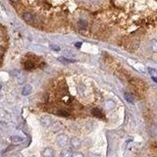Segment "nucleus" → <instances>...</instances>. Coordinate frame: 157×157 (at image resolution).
I'll use <instances>...</instances> for the list:
<instances>
[{
	"mask_svg": "<svg viewBox=\"0 0 157 157\" xmlns=\"http://www.w3.org/2000/svg\"><path fill=\"white\" fill-rule=\"evenodd\" d=\"M57 144H58L59 146H61V147L67 146V144H69L68 136L64 135V134H62V135H59L58 138H57Z\"/></svg>",
	"mask_w": 157,
	"mask_h": 157,
	"instance_id": "obj_1",
	"label": "nucleus"
},
{
	"mask_svg": "<svg viewBox=\"0 0 157 157\" xmlns=\"http://www.w3.org/2000/svg\"><path fill=\"white\" fill-rule=\"evenodd\" d=\"M22 18H23V20H24L25 22L28 23V24H34V20H36L34 14H32L30 12H25L22 15Z\"/></svg>",
	"mask_w": 157,
	"mask_h": 157,
	"instance_id": "obj_2",
	"label": "nucleus"
},
{
	"mask_svg": "<svg viewBox=\"0 0 157 157\" xmlns=\"http://www.w3.org/2000/svg\"><path fill=\"white\" fill-rule=\"evenodd\" d=\"M40 123L43 127H49L51 124V119L49 116H42L40 118Z\"/></svg>",
	"mask_w": 157,
	"mask_h": 157,
	"instance_id": "obj_3",
	"label": "nucleus"
},
{
	"mask_svg": "<svg viewBox=\"0 0 157 157\" xmlns=\"http://www.w3.org/2000/svg\"><path fill=\"white\" fill-rule=\"evenodd\" d=\"M91 113L94 117L98 118V119H102V118H104L102 112H101V110H99L98 108H93V109L91 110Z\"/></svg>",
	"mask_w": 157,
	"mask_h": 157,
	"instance_id": "obj_4",
	"label": "nucleus"
},
{
	"mask_svg": "<svg viewBox=\"0 0 157 157\" xmlns=\"http://www.w3.org/2000/svg\"><path fill=\"white\" fill-rule=\"evenodd\" d=\"M42 155L43 157H54V151H53L52 148L47 147V148H45L44 150H43Z\"/></svg>",
	"mask_w": 157,
	"mask_h": 157,
	"instance_id": "obj_5",
	"label": "nucleus"
},
{
	"mask_svg": "<svg viewBox=\"0 0 157 157\" xmlns=\"http://www.w3.org/2000/svg\"><path fill=\"white\" fill-rule=\"evenodd\" d=\"M32 91H33V87L31 85H26L22 91V94L23 95H29V94H31Z\"/></svg>",
	"mask_w": 157,
	"mask_h": 157,
	"instance_id": "obj_6",
	"label": "nucleus"
},
{
	"mask_svg": "<svg viewBox=\"0 0 157 157\" xmlns=\"http://www.w3.org/2000/svg\"><path fill=\"white\" fill-rule=\"evenodd\" d=\"M59 62H61V63L63 64H70V63H75L76 60L74 59H69V58H66V57H58L57 58Z\"/></svg>",
	"mask_w": 157,
	"mask_h": 157,
	"instance_id": "obj_7",
	"label": "nucleus"
},
{
	"mask_svg": "<svg viewBox=\"0 0 157 157\" xmlns=\"http://www.w3.org/2000/svg\"><path fill=\"white\" fill-rule=\"evenodd\" d=\"M24 67H25L26 70L31 71V70H34V69L36 68V64H34V62H32V61H27L26 63H25Z\"/></svg>",
	"mask_w": 157,
	"mask_h": 157,
	"instance_id": "obj_8",
	"label": "nucleus"
},
{
	"mask_svg": "<svg viewBox=\"0 0 157 157\" xmlns=\"http://www.w3.org/2000/svg\"><path fill=\"white\" fill-rule=\"evenodd\" d=\"M71 145L75 148H78V146L81 145V140H78V138H71Z\"/></svg>",
	"mask_w": 157,
	"mask_h": 157,
	"instance_id": "obj_9",
	"label": "nucleus"
},
{
	"mask_svg": "<svg viewBox=\"0 0 157 157\" xmlns=\"http://www.w3.org/2000/svg\"><path fill=\"white\" fill-rule=\"evenodd\" d=\"M10 140L13 144H19V142H23V138L19 137V136H12V137L10 138Z\"/></svg>",
	"mask_w": 157,
	"mask_h": 157,
	"instance_id": "obj_10",
	"label": "nucleus"
},
{
	"mask_svg": "<svg viewBox=\"0 0 157 157\" xmlns=\"http://www.w3.org/2000/svg\"><path fill=\"white\" fill-rule=\"evenodd\" d=\"M124 97H125V99H126V100L128 101L129 103H131V104H133V103H134V98H133V96H132L130 93H128V92H125Z\"/></svg>",
	"mask_w": 157,
	"mask_h": 157,
	"instance_id": "obj_11",
	"label": "nucleus"
},
{
	"mask_svg": "<svg viewBox=\"0 0 157 157\" xmlns=\"http://www.w3.org/2000/svg\"><path fill=\"white\" fill-rule=\"evenodd\" d=\"M78 28L82 29V30L87 29V23L85 22V20H80L78 21Z\"/></svg>",
	"mask_w": 157,
	"mask_h": 157,
	"instance_id": "obj_12",
	"label": "nucleus"
},
{
	"mask_svg": "<svg viewBox=\"0 0 157 157\" xmlns=\"http://www.w3.org/2000/svg\"><path fill=\"white\" fill-rule=\"evenodd\" d=\"M71 154H72V151H71L70 149H65V150L62 151L61 157H70Z\"/></svg>",
	"mask_w": 157,
	"mask_h": 157,
	"instance_id": "obj_13",
	"label": "nucleus"
},
{
	"mask_svg": "<svg viewBox=\"0 0 157 157\" xmlns=\"http://www.w3.org/2000/svg\"><path fill=\"white\" fill-rule=\"evenodd\" d=\"M115 106V103L113 102L112 100H108L105 102V107L107 108V109H111V108H113Z\"/></svg>",
	"mask_w": 157,
	"mask_h": 157,
	"instance_id": "obj_14",
	"label": "nucleus"
},
{
	"mask_svg": "<svg viewBox=\"0 0 157 157\" xmlns=\"http://www.w3.org/2000/svg\"><path fill=\"white\" fill-rule=\"evenodd\" d=\"M151 46H152V50H153L154 52L157 51V41L156 39H153V40L151 41Z\"/></svg>",
	"mask_w": 157,
	"mask_h": 157,
	"instance_id": "obj_15",
	"label": "nucleus"
},
{
	"mask_svg": "<svg viewBox=\"0 0 157 157\" xmlns=\"http://www.w3.org/2000/svg\"><path fill=\"white\" fill-rule=\"evenodd\" d=\"M57 114L60 115V116H64V117H68L69 116V113L66 112L65 110H59V111L57 112Z\"/></svg>",
	"mask_w": 157,
	"mask_h": 157,
	"instance_id": "obj_16",
	"label": "nucleus"
},
{
	"mask_svg": "<svg viewBox=\"0 0 157 157\" xmlns=\"http://www.w3.org/2000/svg\"><path fill=\"white\" fill-rule=\"evenodd\" d=\"M148 72L151 75V77H155L156 74H157L156 70H155V69H153V68H148Z\"/></svg>",
	"mask_w": 157,
	"mask_h": 157,
	"instance_id": "obj_17",
	"label": "nucleus"
},
{
	"mask_svg": "<svg viewBox=\"0 0 157 157\" xmlns=\"http://www.w3.org/2000/svg\"><path fill=\"white\" fill-rule=\"evenodd\" d=\"M50 49H52L53 51H57V52H58V51H60V50H61V48H60L58 45H53V44H51V45H50Z\"/></svg>",
	"mask_w": 157,
	"mask_h": 157,
	"instance_id": "obj_18",
	"label": "nucleus"
},
{
	"mask_svg": "<svg viewBox=\"0 0 157 157\" xmlns=\"http://www.w3.org/2000/svg\"><path fill=\"white\" fill-rule=\"evenodd\" d=\"M70 157H84V155L82 153H80V152H72Z\"/></svg>",
	"mask_w": 157,
	"mask_h": 157,
	"instance_id": "obj_19",
	"label": "nucleus"
},
{
	"mask_svg": "<svg viewBox=\"0 0 157 157\" xmlns=\"http://www.w3.org/2000/svg\"><path fill=\"white\" fill-rule=\"evenodd\" d=\"M76 47H78V48H80L81 47V46H82V42H78V43H76Z\"/></svg>",
	"mask_w": 157,
	"mask_h": 157,
	"instance_id": "obj_20",
	"label": "nucleus"
},
{
	"mask_svg": "<svg viewBox=\"0 0 157 157\" xmlns=\"http://www.w3.org/2000/svg\"><path fill=\"white\" fill-rule=\"evenodd\" d=\"M152 80H153V82H157V78H156V77H152Z\"/></svg>",
	"mask_w": 157,
	"mask_h": 157,
	"instance_id": "obj_21",
	"label": "nucleus"
},
{
	"mask_svg": "<svg viewBox=\"0 0 157 157\" xmlns=\"http://www.w3.org/2000/svg\"><path fill=\"white\" fill-rule=\"evenodd\" d=\"M11 1H12V2H17L18 0H11Z\"/></svg>",
	"mask_w": 157,
	"mask_h": 157,
	"instance_id": "obj_22",
	"label": "nucleus"
},
{
	"mask_svg": "<svg viewBox=\"0 0 157 157\" xmlns=\"http://www.w3.org/2000/svg\"><path fill=\"white\" fill-rule=\"evenodd\" d=\"M2 97V94H1V92H0V98H1Z\"/></svg>",
	"mask_w": 157,
	"mask_h": 157,
	"instance_id": "obj_23",
	"label": "nucleus"
},
{
	"mask_svg": "<svg viewBox=\"0 0 157 157\" xmlns=\"http://www.w3.org/2000/svg\"><path fill=\"white\" fill-rule=\"evenodd\" d=\"M1 87H2V85H1V84H0V89H1Z\"/></svg>",
	"mask_w": 157,
	"mask_h": 157,
	"instance_id": "obj_24",
	"label": "nucleus"
}]
</instances>
